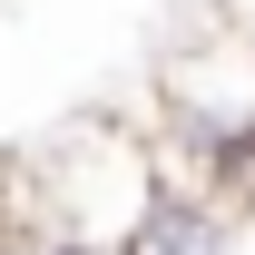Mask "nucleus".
<instances>
[{
    "label": "nucleus",
    "mask_w": 255,
    "mask_h": 255,
    "mask_svg": "<svg viewBox=\"0 0 255 255\" xmlns=\"http://www.w3.org/2000/svg\"><path fill=\"white\" fill-rule=\"evenodd\" d=\"M30 255H118V246H98V236H69V226H30Z\"/></svg>",
    "instance_id": "7ed1b4c3"
},
{
    "label": "nucleus",
    "mask_w": 255,
    "mask_h": 255,
    "mask_svg": "<svg viewBox=\"0 0 255 255\" xmlns=\"http://www.w3.org/2000/svg\"><path fill=\"white\" fill-rule=\"evenodd\" d=\"M216 246H226V216L206 196H167V187L118 226V255H216Z\"/></svg>",
    "instance_id": "f03ea898"
},
{
    "label": "nucleus",
    "mask_w": 255,
    "mask_h": 255,
    "mask_svg": "<svg viewBox=\"0 0 255 255\" xmlns=\"http://www.w3.org/2000/svg\"><path fill=\"white\" fill-rule=\"evenodd\" d=\"M157 128H177L196 157L236 128H255V39H236V30L177 39L157 59Z\"/></svg>",
    "instance_id": "f257e3e1"
},
{
    "label": "nucleus",
    "mask_w": 255,
    "mask_h": 255,
    "mask_svg": "<svg viewBox=\"0 0 255 255\" xmlns=\"http://www.w3.org/2000/svg\"><path fill=\"white\" fill-rule=\"evenodd\" d=\"M216 30H236V39H255V0H216Z\"/></svg>",
    "instance_id": "20e7f679"
}]
</instances>
